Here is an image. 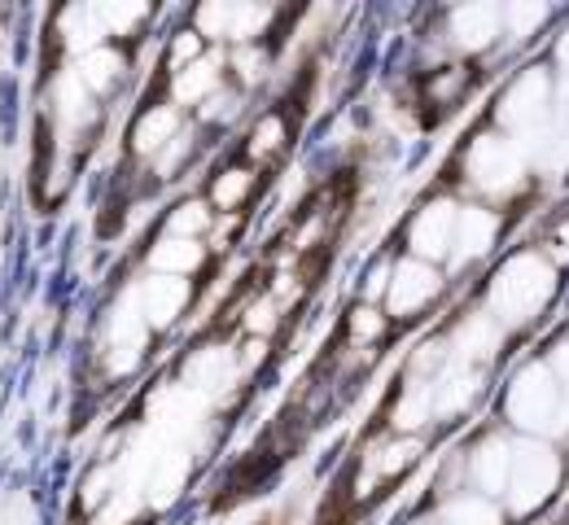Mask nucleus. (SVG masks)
I'll use <instances>...</instances> for the list:
<instances>
[{"label": "nucleus", "mask_w": 569, "mask_h": 525, "mask_svg": "<svg viewBox=\"0 0 569 525\" xmlns=\"http://www.w3.org/2000/svg\"><path fill=\"white\" fill-rule=\"evenodd\" d=\"M281 311H284V302H277L272 294H259V299H250L246 302V333L250 337H259V342H268L277 329H281Z\"/></svg>", "instance_id": "nucleus-29"}, {"label": "nucleus", "mask_w": 569, "mask_h": 525, "mask_svg": "<svg viewBox=\"0 0 569 525\" xmlns=\"http://www.w3.org/2000/svg\"><path fill=\"white\" fill-rule=\"evenodd\" d=\"M193 150H198V141H193V132L184 128L167 150L158 153V158H149V171L158 175V180H176L184 166H189V158H193Z\"/></svg>", "instance_id": "nucleus-30"}, {"label": "nucleus", "mask_w": 569, "mask_h": 525, "mask_svg": "<svg viewBox=\"0 0 569 525\" xmlns=\"http://www.w3.org/2000/svg\"><path fill=\"white\" fill-rule=\"evenodd\" d=\"M499 128L508 132V141H526L539 128H548L557 119V83L548 75V67H526L512 79L496 101Z\"/></svg>", "instance_id": "nucleus-4"}, {"label": "nucleus", "mask_w": 569, "mask_h": 525, "mask_svg": "<svg viewBox=\"0 0 569 525\" xmlns=\"http://www.w3.org/2000/svg\"><path fill=\"white\" fill-rule=\"evenodd\" d=\"M447 36L460 53H487L499 40V4H460L447 13Z\"/></svg>", "instance_id": "nucleus-17"}, {"label": "nucleus", "mask_w": 569, "mask_h": 525, "mask_svg": "<svg viewBox=\"0 0 569 525\" xmlns=\"http://www.w3.org/2000/svg\"><path fill=\"white\" fill-rule=\"evenodd\" d=\"M447 346H451V360H460L469 368H482V364L496 360L499 346H503V324L491 311H469L456 324V333L447 337Z\"/></svg>", "instance_id": "nucleus-13"}, {"label": "nucleus", "mask_w": 569, "mask_h": 525, "mask_svg": "<svg viewBox=\"0 0 569 525\" xmlns=\"http://www.w3.org/2000/svg\"><path fill=\"white\" fill-rule=\"evenodd\" d=\"M548 373L557 376V385H561V390L569 394V337L552 346V355H548Z\"/></svg>", "instance_id": "nucleus-37"}, {"label": "nucleus", "mask_w": 569, "mask_h": 525, "mask_svg": "<svg viewBox=\"0 0 569 525\" xmlns=\"http://www.w3.org/2000/svg\"><path fill=\"white\" fill-rule=\"evenodd\" d=\"M421 455H426V438H403V434H390V438L372 443V447H368V455L359 460L356 482H351L356 499H372V495H381L386 486H395L399 477H408V473L421 464Z\"/></svg>", "instance_id": "nucleus-6"}, {"label": "nucleus", "mask_w": 569, "mask_h": 525, "mask_svg": "<svg viewBox=\"0 0 569 525\" xmlns=\"http://www.w3.org/2000/svg\"><path fill=\"white\" fill-rule=\"evenodd\" d=\"M442 294V272L433 263L421 259H399L390 272V290H386V311L390 320H417L421 311H429Z\"/></svg>", "instance_id": "nucleus-8"}, {"label": "nucleus", "mask_w": 569, "mask_h": 525, "mask_svg": "<svg viewBox=\"0 0 569 525\" xmlns=\"http://www.w3.org/2000/svg\"><path fill=\"white\" fill-rule=\"evenodd\" d=\"M456 215H460V202H451V198L426 202V206L412 215V228H408V250H412V259L433 263V267H438L442 259H451Z\"/></svg>", "instance_id": "nucleus-10"}, {"label": "nucleus", "mask_w": 569, "mask_h": 525, "mask_svg": "<svg viewBox=\"0 0 569 525\" xmlns=\"http://www.w3.org/2000/svg\"><path fill=\"white\" fill-rule=\"evenodd\" d=\"M302 189H307V171H298V166H293V171H284L272 211H277V215H289V206H298V202H302Z\"/></svg>", "instance_id": "nucleus-33"}, {"label": "nucleus", "mask_w": 569, "mask_h": 525, "mask_svg": "<svg viewBox=\"0 0 569 525\" xmlns=\"http://www.w3.org/2000/svg\"><path fill=\"white\" fill-rule=\"evenodd\" d=\"M543 259H548L552 267H557V263H569V215L552 224V236H548V250H543Z\"/></svg>", "instance_id": "nucleus-36"}, {"label": "nucleus", "mask_w": 569, "mask_h": 525, "mask_svg": "<svg viewBox=\"0 0 569 525\" xmlns=\"http://www.w3.org/2000/svg\"><path fill=\"white\" fill-rule=\"evenodd\" d=\"M438 525H503V513H499L496 499H487L478 491H460L442 504Z\"/></svg>", "instance_id": "nucleus-24"}, {"label": "nucleus", "mask_w": 569, "mask_h": 525, "mask_svg": "<svg viewBox=\"0 0 569 525\" xmlns=\"http://www.w3.org/2000/svg\"><path fill=\"white\" fill-rule=\"evenodd\" d=\"M289 141H293L289 114H284V110H263V114L250 123V137H246V158H250V166H254V162L268 166V162L284 158Z\"/></svg>", "instance_id": "nucleus-22"}, {"label": "nucleus", "mask_w": 569, "mask_h": 525, "mask_svg": "<svg viewBox=\"0 0 569 525\" xmlns=\"http://www.w3.org/2000/svg\"><path fill=\"white\" fill-rule=\"evenodd\" d=\"M241 376L246 373H241L237 351L223 346V342H207V346L189 351V360H184V368H180V385H184L189 394H198V398H219V394H228Z\"/></svg>", "instance_id": "nucleus-9"}, {"label": "nucleus", "mask_w": 569, "mask_h": 525, "mask_svg": "<svg viewBox=\"0 0 569 525\" xmlns=\"http://www.w3.org/2000/svg\"><path fill=\"white\" fill-rule=\"evenodd\" d=\"M557 67L566 71V79H569V27H566V36L557 40Z\"/></svg>", "instance_id": "nucleus-38"}, {"label": "nucleus", "mask_w": 569, "mask_h": 525, "mask_svg": "<svg viewBox=\"0 0 569 525\" xmlns=\"http://www.w3.org/2000/svg\"><path fill=\"white\" fill-rule=\"evenodd\" d=\"M499 211L491 206H460L456 215V241H451V259L456 263H482L499 241Z\"/></svg>", "instance_id": "nucleus-16"}, {"label": "nucleus", "mask_w": 569, "mask_h": 525, "mask_svg": "<svg viewBox=\"0 0 569 525\" xmlns=\"http://www.w3.org/2000/svg\"><path fill=\"white\" fill-rule=\"evenodd\" d=\"M214 224V211L207 198H180L171 211H167V236H184V241H207Z\"/></svg>", "instance_id": "nucleus-23"}, {"label": "nucleus", "mask_w": 569, "mask_h": 525, "mask_svg": "<svg viewBox=\"0 0 569 525\" xmlns=\"http://www.w3.org/2000/svg\"><path fill=\"white\" fill-rule=\"evenodd\" d=\"M482 394V368H469L460 360H447L442 373L429 381V403H433V421H456L465 416Z\"/></svg>", "instance_id": "nucleus-12"}, {"label": "nucleus", "mask_w": 569, "mask_h": 525, "mask_svg": "<svg viewBox=\"0 0 569 525\" xmlns=\"http://www.w3.org/2000/svg\"><path fill=\"white\" fill-rule=\"evenodd\" d=\"M132 302L141 311L144 329L149 333H167L193 302V281H180V276H144L141 285L132 290Z\"/></svg>", "instance_id": "nucleus-11"}, {"label": "nucleus", "mask_w": 569, "mask_h": 525, "mask_svg": "<svg viewBox=\"0 0 569 525\" xmlns=\"http://www.w3.org/2000/svg\"><path fill=\"white\" fill-rule=\"evenodd\" d=\"M548 13L552 9L543 0H508V4H499V36H508L512 44H526L530 36H539Z\"/></svg>", "instance_id": "nucleus-25"}, {"label": "nucleus", "mask_w": 569, "mask_h": 525, "mask_svg": "<svg viewBox=\"0 0 569 525\" xmlns=\"http://www.w3.org/2000/svg\"><path fill=\"white\" fill-rule=\"evenodd\" d=\"M552 299H557V267L543 259V250H517L491 276L487 311L503 329H517V324L539 320Z\"/></svg>", "instance_id": "nucleus-1"}, {"label": "nucleus", "mask_w": 569, "mask_h": 525, "mask_svg": "<svg viewBox=\"0 0 569 525\" xmlns=\"http://www.w3.org/2000/svg\"><path fill=\"white\" fill-rule=\"evenodd\" d=\"M508 464H512V438L491 434V438H482L478 447L465 455V482L478 495L499 499L503 495V482H508Z\"/></svg>", "instance_id": "nucleus-15"}, {"label": "nucleus", "mask_w": 569, "mask_h": 525, "mask_svg": "<svg viewBox=\"0 0 569 525\" xmlns=\"http://www.w3.org/2000/svg\"><path fill=\"white\" fill-rule=\"evenodd\" d=\"M268 27H272V9L268 4H246V0H211L193 13V31L202 40H228L237 49L254 44Z\"/></svg>", "instance_id": "nucleus-7"}, {"label": "nucleus", "mask_w": 569, "mask_h": 525, "mask_svg": "<svg viewBox=\"0 0 569 525\" xmlns=\"http://www.w3.org/2000/svg\"><path fill=\"white\" fill-rule=\"evenodd\" d=\"M74 79L101 101V97H110L123 79H128V53L119 49V44H97V49H88L79 62L71 67Z\"/></svg>", "instance_id": "nucleus-19"}, {"label": "nucleus", "mask_w": 569, "mask_h": 525, "mask_svg": "<svg viewBox=\"0 0 569 525\" xmlns=\"http://www.w3.org/2000/svg\"><path fill=\"white\" fill-rule=\"evenodd\" d=\"M503 416L526 438H539V443L561 438L569 430V394L548 373V364H526L503 394Z\"/></svg>", "instance_id": "nucleus-2"}, {"label": "nucleus", "mask_w": 569, "mask_h": 525, "mask_svg": "<svg viewBox=\"0 0 569 525\" xmlns=\"http://www.w3.org/2000/svg\"><path fill=\"white\" fill-rule=\"evenodd\" d=\"M390 272H395V263H390V259L372 263V272H368V281H363V302H368V306H372V302H386V290H390Z\"/></svg>", "instance_id": "nucleus-35"}, {"label": "nucleus", "mask_w": 569, "mask_h": 525, "mask_svg": "<svg viewBox=\"0 0 569 525\" xmlns=\"http://www.w3.org/2000/svg\"><path fill=\"white\" fill-rule=\"evenodd\" d=\"M232 67H237V79H241V83H259V79L268 75V53H263L259 44H246V49L232 53Z\"/></svg>", "instance_id": "nucleus-32"}, {"label": "nucleus", "mask_w": 569, "mask_h": 525, "mask_svg": "<svg viewBox=\"0 0 569 525\" xmlns=\"http://www.w3.org/2000/svg\"><path fill=\"white\" fill-rule=\"evenodd\" d=\"M526 153L517 150V141L496 137V132H482L469 141L465 150V180L487 193V198H512L521 184H526Z\"/></svg>", "instance_id": "nucleus-5"}, {"label": "nucleus", "mask_w": 569, "mask_h": 525, "mask_svg": "<svg viewBox=\"0 0 569 525\" xmlns=\"http://www.w3.org/2000/svg\"><path fill=\"white\" fill-rule=\"evenodd\" d=\"M386 324H390V315H381V311L368 306V302H356L351 315H347V351H359V355L372 351V346L381 342Z\"/></svg>", "instance_id": "nucleus-26"}, {"label": "nucleus", "mask_w": 569, "mask_h": 525, "mask_svg": "<svg viewBox=\"0 0 569 525\" xmlns=\"http://www.w3.org/2000/svg\"><path fill=\"white\" fill-rule=\"evenodd\" d=\"M97 22L106 31V44L110 40H132L149 22V4H97Z\"/></svg>", "instance_id": "nucleus-27"}, {"label": "nucleus", "mask_w": 569, "mask_h": 525, "mask_svg": "<svg viewBox=\"0 0 569 525\" xmlns=\"http://www.w3.org/2000/svg\"><path fill=\"white\" fill-rule=\"evenodd\" d=\"M223 88V58L219 53H207V58H198L193 67H184V71H176L171 75V105L176 110H184V105H207L214 92Z\"/></svg>", "instance_id": "nucleus-20"}, {"label": "nucleus", "mask_w": 569, "mask_h": 525, "mask_svg": "<svg viewBox=\"0 0 569 525\" xmlns=\"http://www.w3.org/2000/svg\"><path fill=\"white\" fill-rule=\"evenodd\" d=\"M144 263H149L153 276H180V281H189V276H198L202 263H207V241H184V236H167V232H162V236L149 245Z\"/></svg>", "instance_id": "nucleus-18"}, {"label": "nucleus", "mask_w": 569, "mask_h": 525, "mask_svg": "<svg viewBox=\"0 0 569 525\" xmlns=\"http://www.w3.org/2000/svg\"><path fill=\"white\" fill-rule=\"evenodd\" d=\"M180 132H184V114H180L171 101H153V105H144L141 114L132 119L128 150L137 153L141 162H149V158H158V153L167 150Z\"/></svg>", "instance_id": "nucleus-14"}, {"label": "nucleus", "mask_w": 569, "mask_h": 525, "mask_svg": "<svg viewBox=\"0 0 569 525\" xmlns=\"http://www.w3.org/2000/svg\"><path fill=\"white\" fill-rule=\"evenodd\" d=\"M557 486H561V455L557 451L539 438L512 443V464H508V482H503V504L512 517H530L535 508H543Z\"/></svg>", "instance_id": "nucleus-3"}, {"label": "nucleus", "mask_w": 569, "mask_h": 525, "mask_svg": "<svg viewBox=\"0 0 569 525\" xmlns=\"http://www.w3.org/2000/svg\"><path fill=\"white\" fill-rule=\"evenodd\" d=\"M465 92H469V71H465V67H442V71H433L426 83V101L433 105V110H451V105H460Z\"/></svg>", "instance_id": "nucleus-28"}, {"label": "nucleus", "mask_w": 569, "mask_h": 525, "mask_svg": "<svg viewBox=\"0 0 569 525\" xmlns=\"http://www.w3.org/2000/svg\"><path fill=\"white\" fill-rule=\"evenodd\" d=\"M561 101H566V105H561L557 114H561V119H569V79H566V83H561Z\"/></svg>", "instance_id": "nucleus-39"}, {"label": "nucleus", "mask_w": 569, "mask_h": 525, "mask_svg": "<svg viewBox=\"0 0 569 525\" xmlns=\"http://www.w3.org/2000/svg\"><path fill=\"white\" fill-rule=\"evenodd\" d=\"M237 110H241V97H237V92H223V88L214 92V97H211V101H207V105H198V114H202V123H219V119L228 123V119H232Z\"/></svg>", "instance_id": "nucleus-34"}, {"label": "nucleus", "mask_w": 569, "mask_h": 525, "mask_svg": "<svg viewBox=\"0 0 569 525\" xmlns=\"http://www.w3.org/2000/svg\"><path fill=\"white\" fill-rule=\"evenodd\" d=\"M254 189H259V171L250 162H232V166H219L211 175L207 202L219 215H241V206L254 198Z\"/></svg>", "instance_id": "nucleus-21"}, {"label": "nucleus", "mask_w": 569, "mask_h": 525, "mask_svg": "<svg viewBox=\"0 0 569 525\" xmlns=\"http://www.w3.org/2000/svg\"><path fill=\"white\" fill-rule=\"evenodd\" d=\"M198 58H207V40H202L193 27H184V31H176V36L167 40V71H171V75L184 71V67H193Z\"/></svg>", "instance_id": "nucleus-31"}]
</instances>
